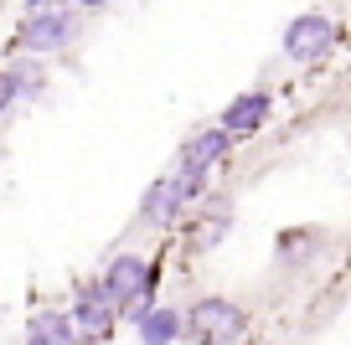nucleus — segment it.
<instances>
[{
	"label": "nucleus",
	"instance_id": "obj_1",
	"mask_svg": "<svg viewBox=\"0 0 351 345\" xmlns=\"http://www.w3.org/2000/svg\"><path fill=\"white\" fill-rule=\"evenodd\" d=\"M243 324H248L243 304L222 299V294H207V299H197L191 314L181 320V335H186L191 345H232L243 335Z\"/></svg>",
	"mask_w": 351,
	"mask_h": 345
},
{
	"label": "nucleus",
	"instance_id": "obj_2",
	"mask_svg": "<svg viewBox=\"0 0 351 345\" xmlns=\"http://www.w3.org/2000/svg\"><path fill=\"white\" fill-rule=\"evenodd\" d=\"M150 289H155V273L145 258H134V253H119V258L109 263V273H104V294L114 299V309H145L150 304Z\"/></svg>",
	"mask_w": 351,
	"mask_h": 345
},
{
	"label": "nucleus",
	"instance_id": "obj_3",
	"mask_svg": "<svg viewBox=\"0 0 351 345\" xmlns=\"http://www.w3.org/2000/svg\"><path fill=\"white\" fill-rule=\"evenodd\" d=\"M330 47H336V26H330V16L305 11V16H295L289 31H285V52L295 57V62H320Z\"/></svg>",
	"mask_w": 351,
	"mask_h": 345
},
{
	"label": "nucleus",
	"instance_id": "obj_4",
	"mask_svg": "<svg viewBox=\"0 0 351 345\" xmlns=\"http://www.w3.org/2000/svg\"><path fill=\"white\" fill-rule=\"evenodd\" d=\"M73 36H77V21H73L67 11H32V16L21 21V36H16V42H21L32 57H42V52L67 47Z\"/></svg>",
	"mask_w": 351,
	"mask_h": 345
},
{
	"label": "nucleus",
	"instance_id": "obj_5",
	"mask_svg": "<svg viewBox=\"0 0 351 345\" xmlns=\"http://www.w3.org/2000/svg\"><path fill=\"white\" fill-rule=\"evenodd\" d=\"M269 124V93H238L228 108H222V129L232 134V140H243V134H253V129H263Z\"/></svg>",
	"mask_w": 351,
	"mask_h": 345
},
{
	"label": "nucleus",
	"instance_id": "obj_6",
	"mask_svg": "<svg viewBox=\"0 0 351 345\" xmlns=\"http://www.w3.org/2000/svg\"><path fill=\"white\" fill-rule=\"evenodd\" d=\"M114 299L104 294V283H88L83 294H77V304H73V324L77 330H88V335H109L114 330Z\"/></svg>",
	"mask_w": 351,
	"mask_h": 345
},
{
	"label": "nucleus",
	"instance_id": "obj_7",
	"mask_svg": "<svg viewBox=\"0 0 351 345\" xmlns=\"http://www.w3.org/2000/svg\"><path fill=\"white\" fill-rule=\"evenodd\" d=\"M73 330H77L73 314L42 309V314H32V320H26V345H73V340H77Z\"/></svg>",
	"mask_w": 351,
	"mask_h": 345
},
{
	"label": "nucleus",
	"instance_id": "obj_8",
	"mask_svg": "<svg viewBox=\"0 0 351 345\" xmlns=\"http://www.w3.org/2000/svg\"><path fill=\"white\" fill-rule=\"evenodd\" d=\"M140 340H145V345H171V340H181V314H176V309H145V314H140Z\"/></svg>",
	"mask_w": 351,
	"mask_h": 345
},
{
	"label": "nucleus",
	"instance_id": "obj_9",
	"mask_svg": "<svg viewBox=\"0 0 351 345\" xmlns=\"http://www.w3.org/2000/svg\"><path fill=\"white\" fill-rule=\"evenodd\" d=\"M228 150H232V134L217 124V129H202L197 140L186 144V155H181V160H197V165H207V170H212V165H217Z\"/></svg>",
	"mask_w": 351,
	"mask_h": 345
},
{
	"label": "nucleus",
	"instance_id": "obj_10",
	"mask_svg": "<svg viewBox=\"0 0 351 345\" xmlns=\"http://www.w3.org/2000/svg\"><path fill=\"white\" fill-rule=\"evenodd\" d=\"M140 216H145V222H171V216H181V201H176V191H171V175H165V181H155L150 191H145Z\"/></svg>",
	"mask_w": 351,
	"mask_h": 345
},
{
	"label": "nucleus",
	"instance_id": "obj_11",
	"mask_svg": "<svg viewBox=\"0 0 351 345\" xmlns=\"http://www.w3.org/2000/svg\"><path fill=\"white\" fill-rule=\"evenodd\" d=\"M171 191H176V201H181V212H186V206L207 191V165L181 160V165H176V175H171Z\"/></svg>",
	"mask_w": 351,
	"mask_h": 345
},
{
	"label": "nucleus",
	"instance_id": "obj_12",
	"mask_svg": "<svg viewBox=\"0 0 351 345\" xmlns=\"http://www.w3.org/2000/svg\"><path fill=\"white\" fill-rule=\"evenodd\" d=\"M315 248H320V232H310V227H300V232H285V238H279V258H285V263H305Z\"/></svg>",
	"mask_w": 351,
	"mask_h": 345
},
{
	"label": "nucleus",
	"instance_id": "obj_13",
	"mask_svg": "<svg viewBox=\"0 0 351 345\" xmlns=\"http://www.w3.org/2000/svg\"><path fill=\"white\" fill-rule=\"evenodd\" d=\"M222 232H228V212H212L207 222H197V227H191V248H212V242H217Z\"/></svg>",
	"mask_w": 351,
	"mask_h": 345
},
{
	"label": "nucleus",
	"instance_id": "obj_14",
	"mask_svg": "<svg viewBox=\"0 0 351 345\" xmlns=\"http://www.w3.org/2000/svg\"><path fill=\"white\" fill-rule=\"evenodd\" d=\"M11 77H16V93H42V67L36 62H16Z\"/></svg>",
	"mask_w": 351,
	"mask_h": 345
},
{
	"label": "nucleus",
	"instance_id": "obj_15",
	"mask_svg": "<svg viewBox=\"0 0 351 345\" xmlns=\"http://www.w3.org/2000/svg\"><path fill=\"white\" fill-rule=\"evenodd\" d=\"M16 98H21V93H16V77H11V67H5V73H0V114H5Z\"/></svg>",
	"mask_w": 351,
	"mask_h": 345
},
{
	"label": "nucleus",
	"instance_id": "obj_16",
	"mask_svg": "<svg viewBox=\"0 0 351 345\" xmlns=\"http://www.w3.org/2000/svg\"><path fill=\"white\" fill-rule=\"evenodd\" d=\"M83 5H109V0H83Z\"/></svg>",
	"mask_w": 351,
	"mask_h": 345
},
{
	"label": "nucleus",
	"instance_id": "obj_17",
	"mask_svg": "<svg viewBox=\"0 0 351 345\" xmlns=\"http://www.w3.org/2000/svg\"><path fill=\"white\" fill-rule=\"evenodd\" d=\"M253 345H274V340H253Z\"/></svg>",
	"mask_w": 351,
	"mask_h": 345
}]
</instances>
